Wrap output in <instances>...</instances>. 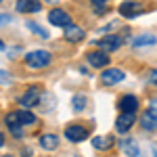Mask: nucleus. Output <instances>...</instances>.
<instances>
[{"instance_id":"ddd939ff","label":"nucleus","mask_w":157,"mask_h":157,"mask_svg":"<svg viewBox=\"0 0 157 157\" xmlns=\"http://www.w3.org/2000/svg\"><path fill=\"white\" fill-rule=\"evenodd\" d=\"M63 38H65L67 42H71V44H78V42H82V40L86 38V32L80 27V25L71 23V25H67V27L63 29Z\"/></svg>"},{"instance_id":"f8f14e48","label":"nucleus","mask_w":157,"mask_h":157,"mask_svg":"<svg viewBox=\"0 0 157 157\" xmlns=\"http://www.w3.org/2000/svg\"><path fill=\"white\" fill-rule=\"evenodd\" d=\"M15 11L21 13V15L40 13L42 11V0H17V2H15Z\"/></svg>"},{"instance_id":"423d86ee","label":"nucleus","mask_w":157,"mask_h":157,"mask_svg":"<svg viewBox=\"0 0 157 157\" xmlns=\"http://www.w3.org/2000/svg\"><path fill=\"white\" fill-rule=\"evenodd\" d=\"M86 61H88V65L94 67V69H107L109 63H111V57H109V52L97 48V50H88V52H86Z\"/></svg>"},{"instance_id":"5701e85b","label":"nucleus","mask_w":157,"mask_h":157,"mask_svg":"<svg viewBox=\"0 0 157 157\" xmlns=\"http://www.w3.org/2000/svg\"><path fill=\"white\" fill-rule=\"evenodd\" d=\"M147 113H149L151 117H155V120H157V98H153V101L147 105Z\"/></svg>"},{"instance_id":"6e6552de","label":"nucleus","mask_w":157,"mask_h":157,"mask_svg":"<svg viewBox=\"0 0 157 157\" xmlns=\"http://www.w3.org/2000/svg\"><path fill=\"white\" fill-rule=\"evenodd\" d=\"M48 23L55 25V27H67V25H71V15L65 11V9H61V6H55V9H50L48 11Z\"/></svg>"},{"instance_id":"4468645a","label":"nucleus","mask_w":157,"mask_h":157,"mask_svg":"<svg viewBox=\"0 0 157 157\" xmlns=\"http://www.w3.org/2000/svg\"><path fill=\"white\" fill-rule=\"evenodd\" d=\"M120 147L128 157H143V151H140V145L136 138H124V140H120Z\"/></svg>"},{"instance_id":"f257e3e1","label":"nucleus","mask_w":157,"mask_h":157,"mask_svg":"<svg viewBox=\"0 0 157 157\" xmlns=\"http://www.w3.org/2000/svg\"><path fill=\"white\" fill-rule=\"evenodd\" d=\"M23 63H25V67H29V69H46L52 63V55L46 48H36V50L25 52Z\"/></svg>"},{"instance_id":"a878e982","label":"nucleus","mask_w":157,"mask_h":157,"mask_svg":"<svg viewBox=\"0 0 157 157\" xmlns=\"http://www.w3.org/2000/svg\"><path fill=\"white\" fill-rule=\"evenodd\" d=\"M88 2H90V4H92V6L97 9V6H105V4H107L109 0H88Z\"/></svg>"},{"instance_id":"9b49d317","label":"nucleus","mask_w":157,"mask_h":157,"mask_svg":"<svg viewBox=\"0 0 157 157\" xmlns=\"http://www.w3.org/2000/svg\"><path fill=\"white\" fill-rule=\"evenodd\" d=\"M134 124H136V113H117V117H115V132L128 134L132 130Z\"/></svg>"},{"instance_id":"bb28decb","label":"nucleus","mask_w":157,"mask_h":157,"mask_svg":"<svg viewBox=\"0 0 157 157\" xmlns=\"http://www.w3.org/2000/svg\"><path fill=\"white\" fill-rule=\"evenodd\" d=\"M151 155H153V157H157V140L153 143V145H151Z\"/></svg>"},{"instance_id":"f3484780","label":"nucleus","mask_w":157,"mask_h":157,"mask_svg":"<svg viewBox=\"0 0 157 157\" xmlns=\"http://www.w3.org/2000/svg\"><path fill=\"white\" fill-rule=\"evenodd\" d=\"M113 145H115L113 134H111V136H94V138H92V147H94L97 151H109Z\"/></svg>"},{"instance_id":"a211bd4d","label":"nucleus","mask_w":157,"mask_h":157,"mask_svg":"<svg viewBox=\"0 0 157 157\" xmlns=\"http://www.w3.org/2000/svg\"><path fill=\"white\" fill-rule=\"evenodd\" d=\"M25 27H27L32 34H36V36L44 38V40H48V38H50L48 29H46V27H42V25L38 23V21H27V23H25Z\"/></svg>"},{"instance_id":"2eb2a0df","label":"nucleus","mask_w":157,"mask_h":157,"mask_svg":"<svg viewBox=\"0 0 157 157\" xmlns=\"http://www.w3.org/2000/svg\"><path fill=\"white\" fill-rule=\"evenodd\" d=\"M40 147H42L44 151H57V149L61 147V140H59V136H57V134L46 132V134H42V136H40Z\"/></svg>"},{"instance_id":"6ab92c4d","label":"nucleus","mask_w":157,"mask_h":157,"mask_svg":"<svg viewBox=\"0 0 157 157\" xmlns=\"http://www.w3.org/2000/svg\"><path fill=\"white\" fill-rule=\"evenodd\" d=\"M140 128H143L145 132H155V130H157V120H155V117H151V115L145 111V113L140 115Z\"/></svg>"},{"instance_id":"7c9ffc66","label":"nucleus","mask_w":157,"mask_h":157,"mask_svg":"<svg viewBox=\"0 0 157 157\" xmlns=\"http://www.w3.org/2000/svg\"><path fill=\"white\" fill-rule=\"evenodd\" d=\"M0 2H2V0H0Z\"/></svg>"},{"instance_id":"c85d7f7f","label":"nucleus","mask_w":157,"mask_h":157,"mask_svg":"<svg viewBox=\"0 0 157 157\" xmlns=\"http://www.w3.org/2000/svg\"><path fill=\"white\" fill-rule=\"evenodd\" d=\"M0 50H4V42H2V38H0Z\"/></svg>"},{"instance_id":"20e7f679","label":"nucleus","mask_w":157,"mask_h":157,"mask_svg":"<svg viewBox=\"0 0 157 157\" xmlns=\"http://www.w3.org/2000/svg\"><path fill=\"white\" fill-rule=\"evenodd\" d=\"M117 13L124 19H136V17H140L145 13V4L138 2V0H124L117 6Z\"/></svg>"},{"instance_id":"c756f323","label":"nucleus","mask_w":157,"mask_h":157,"mask_svg":"<svg viewBox=\"0 0 157 157\" xmlns=\"http://www.w3.org/2000/svg\"><path fill=\"white\" fill-rule=\"evenodd\" d=\"M2 157H11V155H2Z\"/></svg>"},{"instance_id":"cd10ccee","label":"nucleus","mask_w":157,"mask_h":157,"mask_svg":"<svg viewBox=\"0 0 157 157\" xmlns=\"http://www.w3.org/2000/svg\"><path fill=\"white\" fill-rule=\"evenodd\" d=\"M4 145H6V138H4V134L0 132V149H2V147H4Z\"/></svg>"},{"instance_id":"9d476101","label":"nucleus","mask_w":157,"mask_h":157,"mask_svg":"<svg viewBox=\"0 0 157 157\" xmlns=\"http://www.w3.org/2000/svg\"><path fill=\"white\" fill-rule=\"evenodd\" d=\"M40 98H42V90L36 88V86H32V88H27L23 94L19 97V105L23 109H32L40 103Z\"/></svg>"},{"instance_id":"dca6fc26","label":"nucleus","mask_w":157,"mask_h":157,"mask_svg":"<svg viewBox=\"0 0 157 157\" xmlns=\"http://www.w3.org/2000/svg\"><path fill=\"white\" fill-rule=\"evenodd\" d=\"M155 44H157L155 34H140V36H136L132 42H130L132 48H145V46H155Z\"/></svg>"},{"instance_id":"412c9836","label":"nucleus","mask_w":157,"mask_h":157,"mask_svg":"<svg viewBox=\"0 0 157 157\" xmlns=\"http://www.w3.org/2000/svg\"><path fill=\"white\" fill-rule=\"evenodd\" d=\"M9 84H13V73L0 67V86H9Z\"/></svg>"},{"instance_id":"b1692460","label":"nucleus","mask_w":157,"mask_h":157,"mask_svg":"<svg viewBox=\"0 0 157 157\" xmlns=\"http://www.w3.org/2000/svg\"><path fill=\"white\" fill-rule=\"evenodd\" d=\"M11 21H13L11 15H6V13H0V25H6V23H11Z\"/></svg>"},{"instance_id":"39448f33","label":"nucleus","mask_w":157,"mask_h":157,"mask_svg":"<svg viewBox=\"0 0 157 157\" xmlns=\"http://www.w3.org/2000/svg\"><path fill=\"white\" fill-rule=\"evenodd\" d=\"M121 44H124V38L117 36V34H111V36H103L98 38V40H94V46H97L98 50H105V52H115V50L121 48Z\"/></svg>"},{"instance_id":"7ed1b4c3","label":"nucleus","mask_w":157,"mask_h":157,"mask_svg":"<svg viewBox=\"0 0 157 157\" xmlns=\"http://www.w3.org/2000/svg\"><path fill=\"white\" fill-rule=\"evenodd\" d=\"M63 136H65V140H69V143H73V145H78V143H84V140L90 138V128L84 126V124L73 121V124H67V126H65Z\"/></svg>"},{"instance_id":"4be33fe9","label":"nucleus","mask_w":157,"mask_h":157,"mask_svg":"<svg viewBox=\"0 0 157 157\" xmlns=\"http://www.w3.org/2000/svg\"><path fill=\"white\" fill-rule=\"evenodd\" d=\"M6 128H9V132L13 134V136H15V138H23V128H21V126H6Z\"/></svg>"},{"instance_id":"393cba45","label":"nucleus","mask_w":157,"mask_h":157,"mask_svg":"<svg viewBox=\"0 0 157 157\" xmlns=\"http://www.w3.org/2000/svg\"><path fill=\"white\" fill-rule=\"evenodd\" d=\"M149 84L157 86V69H151V71H149Z\"/></svg>"},{"instance_id":"aec40b11","label":"nucleus","mask_w":157,"mask_h":157,"mask_svg":"<svg viewBox=\"0 0 157 157\" xmlns=\"http://www.w3.org/2000/svg\"><path fill=\"white\" fill-rule=\"evenodd\" d=\"M86 105H88V97L86 94H73V98H71L73 111H84Z\"/></svg>"},{"instance_id":"0eeeda50","label":"nucleus","mask_w":157,"mask_h":157,"mask_svg":"<svg viewBox=\"0 0 157 157\" xmlns=\"http://www.w3.org/2000/svg\"><path fill=\"white\" fill-rule=\"evenodd\" d=\"M115 107L120 113H136L138 107H140V101L136 94H130V92H126V94H121L117 98V103H115Z\"/></svg>"},{"instance_id":"1a4fd4ad","label":"nucleus","mask_w":157,"mask_h":157,"mask_svg":"<svg viewBox=\"0 0 157 157\" xmlns=\"http://www.w3.org/2000/svg\"><path fill=\"white\" fill-rule=\"evenodd\" d=\"M98 78H101V84L103 86H117L120 82L126 80V73L120 67H107V69H103V73Z\"/></svg>"},{"instance_id":"f03ea898","label":"nucleus","mask_w":157,"mask_h":157,"mask_svg":"<svg viewBox=\"0 0 157 157\" xmlns=\"http://www.w3.org/2000/svg\"><path fill=\"white\" fill-rule=\"evenodd\" d=\"M4 124L6 126H21V128H27V126H34L38 124V117L32 109H15V111H9L4 115Z\"/></svg>"}]
</instances>
